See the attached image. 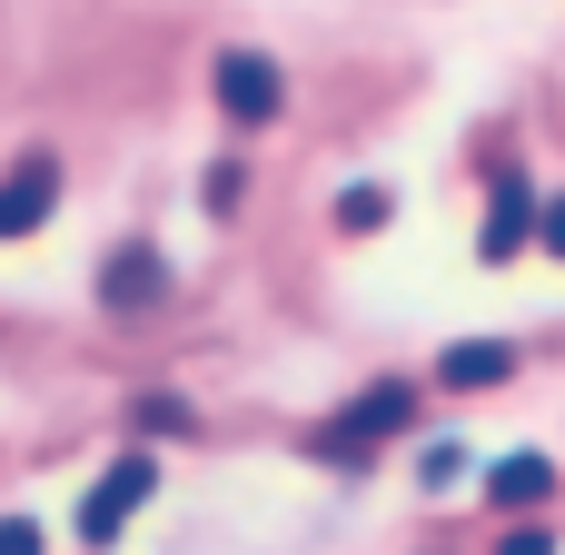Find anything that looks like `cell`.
<instances>
[{
    "instance_id": "6da1fadb",
    "label": "cell",
    "mask_w": 565,
    "mask_h": 555,
    "mask_svg": "<svg viewBox=\"0 0 565 555\" xmlns=\"http://www.w3.org/2000/svg\"><path fill=\"white\" fill-rule=\"evenodd\" d=\"M407 417H417V387L407 377H377L367 397H348L328 427H318V457H338V467H358L367 447H387V437H407Z\"/></svg>"
},
{
    "instance_id": "7a4b0ae2",
    "label": "cell",
    "mask_w": 565,
    "mask_h": 555,
    "mask_svg": "<svg viewBox=\"0 0 565 555\" xmlns=\"http://www.w3.org/2000/svg\"><path fill=\"white\" fill-rule=\"evenodd\" d=\"M159 497V457H119L89 497H79V546H119V526Z\"/></svg>"
},
{
    "instance_id": "3957f363",
    "label": "cell",
    "mask_w": 565,
    "mask_h": 555,
    "mask_svg": "<svg viewBox=\"0 0 565 555\" xmlns=\"http://www.w3.org/2000/svg\"><path fill=\"white\" fill-rule=\"evenodd\" d=\"M218 109H228V119H248V129H268V119L288 109L278 60H258V50H218Z\"/></svg>"
},
{
    "instance_id": "277c9868",
    "label": "cell",
    "mask_w": 565,
    "mask_h": 555,
    "mask_svg": "<svg viewBox=\"0 0 565 555\" xmlns=\"http://www.w3.org/2000/svg\"><path fill=\"white\" fill-rule=\"evenodd\" d=\"M99 308H109V318H149V308H169V258H159L149 238H129V248L109 258V278H99Z\"/></svg>"
},
{
    "instance_id": "5b68a950",
    "label": "cell",
    "mask_w": 565,
    "mask_h": 555,
    "mask_svg": "<svg viewBox=\"0 0 565 555\" xmlns=\"http://www.w3.org/2000/svg\"><path fill=\"white\" fill-rule=\"evenodd\" d=\"M50 209H60V159H40V149H30V159L0 179V238H30Z\"/></svg>"
},
{
    "instance_id": "8992f818",
    "label": "cell",
    "mask_w": 565,
    "mask_h": 555,
    "mask_svg": "<svg viewBox=\"0 0 565 555\" xmlns=\"http://www.w3.org/2000/svg\"><path fill=\"white\" fill-rule=\"evenodd\" d=\"M526 238H536V189H526V169H497V209H487L477 248H487V258H516Z\"/></svg>"
},
{
    "instance_id": "52a82bcc",
    "label": "cell",
    "mask_w": 565,
    "mask_h": 555,
    "mask_svg": "<svg viewBox=\"0 0 565 555\" xmlns=\"http://www.w3.org/2000/svg\"><path fill=\"white\" fill-rule=\"evenodd\" d=\"M516 377V348L507 338H457L447 357H437V387H467V397H487V387H507Z\"/></svg>"
},
{
    "instance_id": "ba28073f",
    "label": "cell",
    "mask_w": 565,
    "mask_h": 555,
    "mask_svg": "<svg viewBox=\"0 0 565 555\" xmlns=\"http://www.w3.org/2000/svg\"><path fill=\"white\" fill-rule=\"evenodd\" d=\"M546 497H556V457L526 447V457H497V467H487V506L526 516V506H546Z\"/></svg>"
},
{
    "instance_id": "9c48e42d",
    "label": "cell",
    "mask_w": 565,
    "mask_h": 555,
    "mask_svg": "<svg viewBox=\"0 0 565 555\" xmlns=\"http://www.w3.org/2000/svg\"><path fill=\"white\" fill-rule=\"evenodd\" d=\"M338 228H348V238L387 228V189H348V199H338Z\"/></svg>"
},
{
    "instance_id": "30bf717a",
    "label": "cell",
    "mask_w": 565,
    "mask_h": 555,
    "mask_svg": "<svg viewBox=\"0 0 565 555\" xmlns=\"http://www.w3.org/2000/svg\"><path fill=\"white\" fill-rule=\"evenodd\" d=\"M457 477H467V457H457V447H427V467H417V487H457Z\"/></svg>"
},
{
    "instance_id": "8fae6325",
    "label": "cell",
    "mask_w": 565,
    "mask_h": 555,
    "mask_svg": "<svg viewBox=\"0 0 565 555\" xmlns=\"http://www.w3.org/2000/svg\"><path fill=\"white\" fill-rule=\"evenodd\" d=\"M0 555H40V526L30 516H0Z\"/></svg>"
},
{
    "instance_id": "7c38bea8",
    "label": "cell",
    "mask_w": 565,
    "mask_h": 555,
    "mask_svg": "<svg viewBox=\"0 0 565 555\" xmlns=\"http://www.w3.org/2000/svg\"><path fill=\"white\" fill-rule=\"evenodd\" d=\"M497 555H556V536H546V526H516V536H507Z\"/></svg>"
},
{
    "instance_id": "4fadbf2b",
    "label": "cell",
    "mask_w": 565,
    "mask_h": 555,
    "mask_svg": "<svg viewBox=\"0 0 565 555\" xmlns=\"http://www.w3.org/2000/svg\"><path fill=\"white\" fill-rule=\"evenodd\" d=\"M536 238H546V248L565 258V199H556V209H536Z\"/></svg>"
}]
</instances>
